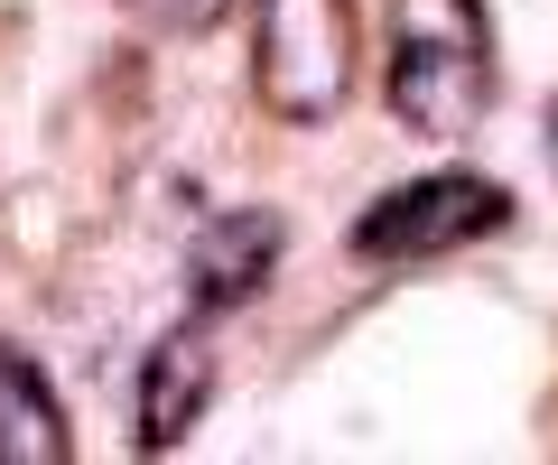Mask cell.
<instances>
[{
    "label": "cell",
    "instance_id": "obj_1",
    "mask_svg": "<svg viewBox=\"0 0 558 465\" xmlns=\"http://www.w3.org/2000/svg\"><path fill=\"white\" fill-rule=\"evenodd\" d=\"M381 102L410 140H465L494 112V20H484V0H391Z\"/></svg>",
    "mask_w": 558,
    "mask_h": 465
},
{
    "label": "cell",
    "instance_id": "obj_6",
    "mask_svg": "<svg viewBox=\"0 0 558 465\" xmlns=\"http://www.w3.org/2000/svg\"><path fill=\"white\" fill-rule=\"evenodd\" d=\"M0 465H65V409L10 344H0Z\"/></svg>",
    "mask_w": 558,
    "mask_h": 465
},
{
    "label": "cell",
    "instance_id": "obj_5",
    "mask_svg": "<svg viewBox=\"0 0 558 465\" xmlns=\"http://www.w3.org/2000/svg\"><path fill=\"white\" fill-rule=\"evenodd\" d=\"M205 401H215V354H205L196 326H178V335H159L149 364H140V456H168V446L205 419Z\"/></svg>",
    "mask_w": 558,
    "mask_h": 465
},
{
    "label": "cell",
    "instance_id": "obj_4",
    "mask_svg": "<svg viewBox=\"0 0 558 465\" xmlns=\"http://www.w3.org/2000/svg\"><path fill=\"white\" fill-rule=\"evenodd\" d=\"M279 252H289V223L270 205H233V215H215L186 243V289H196V307H242L270 289Z\"/></svg>",
    "mask_w": 558,
    "mask_h": 465
},
{
    "label": "cell",
    "instance_id": "obj_8",
    "mask_svg": "<svg viewBox=\"0 0 558 465\" xmlns=\"http://www.w3.org/2000/svg\"><path fill=\"white\" fill-rule=\"evenodd\" d=\"M549 168H558V102H549Z\"/></svg>",
    "mask_w": 558,
    "mask_h": 465
},
{
    "label": "cell",
    "instance_id": "obj_3",
    "mask_svg": "<svg viewBox=\"0 0 558 465\" xmlns=\"http://www.w3.org/2000/svg\"><path fill=\"white\" fill-rule=\"evenodd\" d=\"M502 223H512V196H502L494 178L438 168V178H410L381 205H363L354 252L363 261H438V252H465V243H484V233H502Z\"/></svg>",
    "mask_w": 558,
    "mask_h": 465
},
{
    "label": "cell",
    "instance_id": "obj_2",
    "mask_svg": "<svg viewBox=\"0 0 558 465\" xmlns=\"http://www.w3.org/2000/svg\"><path fill=\"white\" fill-rule=\"evenodd\" d=\"M252 84L279 122H336L354 94V0H260Z\"/></svg>",
    "mask_w": 558,
    "mask_h": 465
},
{
    "label": "cell",
    "instance_id": "obj_7",
    "mask_svg": "<svg viewBox=\"0 0 558 465\" xmlns=\"http://www.w3.org/2000/svg\"><path fill=\"white\" fill-rule=\"evenodd\" d=\"M131 10H140L149 28H215L233 0H131Z\"/></svg>",
    "mask_w": 558,
    "mask_h": 465
}]
</instances>
